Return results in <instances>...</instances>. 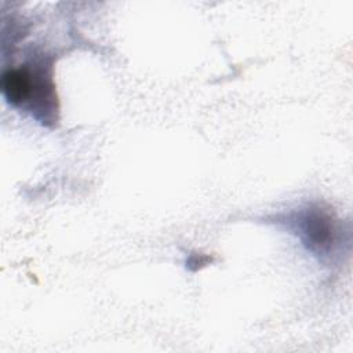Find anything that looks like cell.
Returning a JSON list of instances; mask_svg holds the SVG:
<instances>
[{
    "label": "cell",
    "instance_id": "1",
    "mask_svg": "<svg viewBox=\"0 0 353 353\" xmlns=\"http://www.w3.org/2000/svg\"><path fill=\"white\" fill-rule=\"evenodd\" d=\"M44 65H21L4 70L1 76V91L6 101L14 108L29 110L40 121H54L57 106L55 85L51 68Z\"/></svg>",
    "mask_w": 353,
    "mask_h": 353
},
{
    "label": "cell",
    "instance_id": "2",
    "mask_svg": "<svg viewBox=\"0 0 353 353\" xmlns=\"http://www.w3.org/2000/svg\"><path fill=\"white\" fill-rule=\"evenodd\" d=\"M302 244L316 256L330 255L338 241V221L334 214L320 205H309L290 219Z\"/></svg>",
    "mask_w": 353,
    "mask_h": 353
}]
</instances>
